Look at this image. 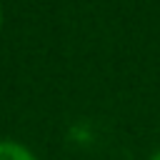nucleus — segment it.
Masks as SVG:
<instances>
[{
	"label": "nucleus",
	"instance_id": "1",
	"mask_svg": "<svg viewBox=\"0 0 160 160\" xmlns=\"http://www.w3.org/2000/svg\"><path fill=\"white\" fill-rule=\"evenodd\" d=\"M0 160H38L30 148L18 140H0Z\"/></svg>",
	"mask_w": 160,
	"mask_h": 160
},
{
	"label": "nucleus",
	"instance_id": "2",
	"mask_svg": "<svg viewBox=\"0 0 160 160\" xmlns=\"http://www.w3.org/2000/svg\"><path fill=\"white\" fill-rule=\"evenodd\" d=\"M150 160H160V150H155V152L150 155Z\"/></svg>",
	"mask_w": 160,
	"mask_h": 160
},
{
	"label": "nucleus",
	"instance_id": "3",
	"mask_svg": "<svg viewBox=\"0 0 160 160\" xmlns=\"http://www.w3.org/2000/svg\"><path fill=\"white\" fill-rule=\"evenodd\" d=\"M0 28H2V8H0Z\"/></svg>",
	"mask_w": 160,
	"mask_h": 160
}]
</instances>
